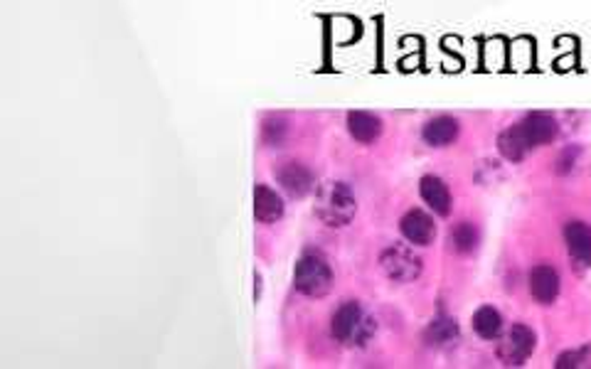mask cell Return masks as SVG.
Instances as JSON below:
<instances>
[{
    "instance_id": "obj_6",
    "label": "cell",
    "mask_w": 591,
    "mask_h": 369,
    "mask_svg": "<svg viewBox=\"0 0 591 369\" xmlns=\"http://www.w3.org/2000/svg\"><path fill=\"white\" fill-rule=\"evenodd\" d=\"M274 178L276 182L281 185V190L294 197V200H304L306 195L316 190V175L313 170L298 163V160H286L281 165L274 168Z\"/></svg>"
},
{
    "instance_id": "obj_20",
    "label": "cell",
    "mask_w": 591,
    "mask_h": 369,
    "mask_svg": "<svg viewBox=\"0 0 591 369\" xmlns=\"http://www.w3.org/2000/svg\"><path fill=\"white\" fill-rule=\"evenodd\" d=\"M577 158H579V148L577 146L564 148L560 153V158H557V163H555V172H557V175H567V172H571L574 165H577Z\"/></svg>"
},
{
    "instance_id": "obj_17",
    "label": "cell",
    "mask_w": 591,
    "mask_h": 369,
    "mask_svg": "<svg viewBox=\"0 0 591 369\" xmlns=\"http://www.w3.org/2000/svg\"><path fill=\"white\" fill-rule=\"evenodd\" d=\"M449 242L454 246V252L474 253L478 249V242H481L478 227H475L474 221H458L449 232Z\"/></svg>"
},
{
    "instance_id": "obj_5",
    "label": "cell",
    "mask_w": 591,
    "mask_h": 369,
    "mask_svg": "<svg viewBox=\"0 0 591 369\" xmlns=\"http://www.w3.org/2000/svg\"><path fill=\"white\" fill-rule=\"evenodd\" d=\"M380 269L394 284H414L422 276L424 261L409 246L394 244L380 253Z\"/></svg>"
},
{
    "instance_id": "obj_15",
    "label": "cell",
    "mask_w": 591,
    "mask_h": 369,
    "mask_svg": "<svg viewBox=\"0 0 591 369\" xmlns=\"http://www.w3.org/2000/svg\"><path fill=\"white\" fill-rule=\"evenodd\" d=\"M458 340V323L456 317L436 316L424 330V342L429 348H449L451 342Z\"/></svg>"
},
{
    "instance_id": "obj_1",
    "label": "cell",
    "mask_w": 591,
    "mask_h": 369,
    "mask_svg": "<svg viewBox=\"0 0 591 369\" xmlns=\"http://www.w3.org/2000/svg\"><path fill=\"white\" fill-rule=\"evenodd\" d=\"M316 217L326 227H348L350 221L355 220L358 214V200H355V192L350 190L348 182H340V180H333V182H326L320 185L316 192Z\"/></svg>"
},
{
    "instance_id": "obj_19",
    "label": "cell",
    "mask_w": 591,
    "mask_h": 369,
    "mask_svg": "<svg viewBox=\"0 0 591 369\" xmlns=\"http://www.w3.org/2000/svg\"><path fill=\"white\" fill-rule=\"evenodd\" d=\"M589 348L584 349H570V352H562L560 357H557V362H555V367L560 369H567V367H581L584 362H587V357H589Z\"/></svg>"
},
{
    "instance_id": "obj_16",
    "label": "cell",
    "mask_w": 591,
    "mask_h": 369,
    "mask_svg": "<svg viewBox=\"0 0 591 369\" xmlns=\"http://www.w3.org/2000/svg\"><path fill=\"white\" fill-rule=\"evenodd\" d=\"M471 325H474V333L478 335V338L498 340L500 338V333H503V316H500V310H498V308L481 306L474 313Z\"/></svg>"
},
{
    "instance_id": "obj_8",
    "label": "cell",
    "mask_w": 591,
    "mask_h": 369,
    "mask_svg": "<svg viewBox=\"0 0 591 369\" xmlns=\"http://www.w3.org/2000/svg\"><path fill=\"white\" fill-rule=\"evenodd\" d=\"M515 128L530 150H532V148L547 146V143H552V140L557 138V133H560L557 121L549 116V114H530V116L522 118L520 124H515Z\"/></svg>"
},
{
    "instance_id": "obj_7",
    "label": "cell",
    "mask_w": 591,
    "mask_h": 369,
    "mask_svg": "<svg viewBox=\"0 0 591 369\" xmlns=\"http://www.w3.org/2000/svg\"><path fill=\"white\" fill-rule=\"evenodd\" d=\"M528 288L530 295L538 301L539 306H552V303L560 298V288H562L560 271L549 264L535 266L528 276Z\"/></svg>"
},
{
    "instance_id": "obj_12",
    "label": "cell",
    "mask_w": 591,
    "mask_h": 369,
    "mask_svg": "<svg viewBox=\"0 0 591 369\" xmlns=\"http://www.w3.org/2000/svg\"><path fill=\"white\" fill-rule=\"evenodd\" d=\"M419 195L432 207L433 214H439V217H449L451 214V192H449V185L441 178L424 175L419 180Z\"/></svg>"
},
{
    "instance_id": "obj_3",
    "label": "cell",
    "mask_w": 591,
    "mask_h": 369,
    "mask_svg": "<svg viewBox=\"0 0 591 369\" xmlns=\"http://www.w3.org/2000/svg\"><path fill=\"white\" fill-rule=\"evenodd\" d=\"M377 323L362 310L358 301H345L330 317V335L343 345H368Z\"/></svg>"
},
{
    "instance_id": "obj_11",
    "label": "cell",
    "mask_w": 591,
    "mask_h": 369,
    "mask_svg": "<svg viewBox=\"0 0 591 369\" xmlns=\"http://www.w3.org/2000/svg\"><path fill=\"white\" fill-rule=\"evenodd\" d=\"M286 205L281 195L269 185H254V220L259 224H274L284 217Z\"/></svg>"
},
{
    "instance_id": "obj_18",
    "label": "cell",
    "mask_w": 591,
    "mask_h": 369,
    "mask_svg": "<svg viewBox=\"0 0 591 369\" xmlns=\"http://www.w3.org/2000/svg\"><path fill=\"white\" fill-rule=\"evenodd\" d=\"M286 138H288V124L284 118L279 116H269L264 118L262 124V143L269 148H279L284 146Z\"/></svg>"
},
{
    "instance_id": "obj_9",
    "label": "cell",
    "mask_w": 591,
    "mask_h": 369,
    "mask_svg": "<svg viewBox=\"0 0 591 369\" xmlns=\"http://www.w3.org/2000/svg\"><path fill=\"white\" fill-rule=\"evenodd\" d=\"M400 232L414 246H429L436 239V224H433L432 214L424 210H409L400 220Z\"/></svg>"
},
{
    "instance_id": "obj_10",
    "label": "cell",
    "mask_w": 591,
    "mask_h": 369,
    "mask_svg": "<svg viewBox=\"0 0 591 369\" xmlns=\"http://www.w3.org/2000/svg\"><path fill=\"white\" fill-rule=\"evenodd\" d=\"M564 244L570 259L579 269L591 266V227L587 221H567L564 224Z\"/></svg>"
},
{
    "instance_id": "obj_2",
    "label": "cell",
    "mask_w": 591,
    "mask_h": 369,
    "mask_svg": "<svg viewBox=\"0 0 591 369\" xmlns=\"http://www.w3.org/2000/svg\"><path fill=\"white\" fill-rule=\"evenodd\" d=\"M294 288L306 298H326L333 288V269L318 249H306L294 269Z\"/></svg>"
},
{
    "instance_id": "obj_14",
    "label": "cell",
    "mask_w": 591,
    "mask_h": 369,
    "mask_svg": "<svg viewBox=\"0 0 591 369\" xmlns=\"http://www.w3.org/2000/svg\"><path fill=\"white\" fill-rule=\"evenodd\" d=\"M348 133L358 143H375L382 136V121L368 111H350L348 114Z\"/></svg>"
},
{
    "instance_id": "obj_4",
    "label": "cell",
    "mask_w": 591,
    "mask_h": 369,
    "mask_svg": "<svg viewBox=\"0 0 591 369\" xmlns=\"http://www.w3.org/2000/svg\"><path fill=\"white\" fill-rule=\"evenodd\" d=\"M535 348H538L535 330L525 325V323H515L513 327H507V333L503 338H498L496 355L506 367H520V365L528 362Z\"/></svg>"
},
{
    "instance_id": "obj_13",
    "label": "cell",
    "mask_w": 591,
    "mask_h": 369,
    "mask_svg": "<svg viewBox=\"0 0 591 369\" xmlns=\"http://www.w3.org/2000/svg\"><path fill=\"white\" fill-rule=\"evenodd\" d=\"M458 133H461V126H458L456 118L436 116L424 124L422 140L432 148H446L454 143L456 138H458Z\"/></svg>"
}]
</instances>
